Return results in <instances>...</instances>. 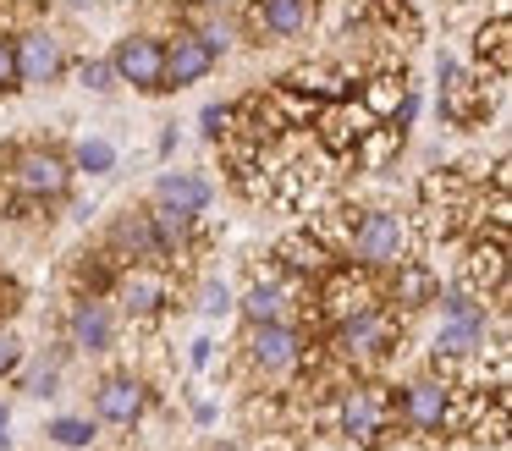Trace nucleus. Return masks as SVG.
<instances>
[{"instance_id": "nucleus-1", "label": "nucleus", "mask_w": 512, "mask_h": 451, "mask_svg": "<svg viewBox=\"0 0 512 451\" xmlns=\"http://www.w3.org/2000/svg\"><path fill=\"white\" fill-rule=\"evenodd\" d=\"M347 253L358 270H386V264L408 259V220L397 209H369L358 215V226L347 231Z\"/></svg>"}, {"instance_id": "nucleus-2", "label": "nucleus", "mask_w": 512, "mask_h": 451, "mask_svg": "<svg viewBox=\"0 0 512 451\" xmlns=\"http://www.w3.org/2000/svg\"><path fill=\"white\" fill-rule=\"evenodd\" d=\"M111 72L116 83H133L138 94H160L166 88V44L149 39V33H127L111 50Z\"/></svg>"}, {"instance_id": "nucleus-3", "label": "nucleus", "mask_w": 512, "mask_h": 451, "mask_svg": "<svg viewBox=\"0 0 512 451\" xmlns=\"http://www.w3.org/2000/svg\"><path fill=\"white\" fill-rule=\"evenodd\" d=\"M12 187L28 198H67L72 187V160L56 149H17L12 154Z\"/></svg>"}, {"instance_id": "nucleus-4", "label": "nucleus", "mask_w": 512, "mask_h": 451, "mask_svg": "<svg viewBox=\"0 0 512 451\" xmlns=\"http://www.w3.org/2000/svg\"><path fill=\"white\" fill-rule=\"evenodd\" d=\"M12 55H17V83H56V77L67 72V50H61V39L45 28L17 33Z\"/></svg>"}, {"instance_id": "nucleus-5", "label": "nucleus", "mask_w": 512, "mask_h": 451, "mask_svg": "<svg viewBox=\"0 0 512 451\" xmlns=\"http://www.w3.org/2000/svg\"><path fill=\"white\" fill-rule=\"evenodd\" d=\"M248 358L265 374H292L303 363V336L292 325H281V319H265V325H254V336H248Z\"/></svg>"}, {"instance_id": "nucleus-6", "label": "nucleus", "mask_w": 512, "mask_h": 451, "mask_svg": "<svg viewBox=\"0 0 512 451\" xmlns=\"http://www.w3.org/2000/svg\"><path fill=\"white\" fill-rule=\"evenodd\" d=\"M446 418H452V385L446 380H413L402 391V424L413 435H441Z\"/></svg>"}, {"instance_id": "nucleus-7", "label": "nucleus", "mask_w": 512, "mask_h": 451, "mask_svg": "<svg viewBox=\"0 0 512 451\" xmlns=\"http://www.w3.org/2000/svg\"><path fill=\"white\" fill-rule=\"evenodd\" d=\"M215 72V50L199 39L193 28H177L166 39V88H188V83H204Z\"/></svg>"}, {"instance_id": "nucleus-8", "label": "nucleus", "mask_w": 512, "mask_h": 451, "mask_svg": "<svg viewBox=\"0 0 512 451\" xmlns=\"http://www.w3.org/2000/svg\"><path fill=\"white\" fill-rule=\"evenodd\" d=\"M325 286H320V308L342 325V319L364 314V308H375V286L364 281V270H353V264H342V270H320Z\"/></svg>"}, {"instance_id": "nucleus-9", "label": "nucleus", "mask_w": 512, "mask_h": 451, "mask_svg": "<svg viewBox=\"0 0 512 451\" xmlns=\"http://www.w3.org/2000/svg\"><path fill=\"white\" fill-rule=\"evenodd\" d=\"M314 121H320V143H325L331 154H353L358 138L375 127V116H369L364 105H347V99H336V105H320V110H314Z\"/></svg>"}, {"instance_id": "nucleus-10", "label": "nucleus", "mask_w": 512, "mask_h": 451, "mask_svg": "<svg viewBox=\"0 0 512 451\" xmlns=\"http://www.w3.org/2000/svg\"><path fill=\"white\" fill-rule=\"evenodd\" d=\"M380 341H386V314H380V303H375V308H364V314H353V319L336 325L331 352H336V358H347V363H364V358H375V352H380Z\"/></svg>"}, {"instance_id": "nucleus-11", "label": "nucleus", "mask_w": 512, "mask_h": 451, "mask_svg": "<svg viewBox=\"0 0 512 451\" xmlns=\"http://www.w3.org/2000/svg\"><path fill=\"white\" fill-rule=\"evenodd\" d=\"M166 297H171L166 275L149 270V264H133V270L122 275V286H116V303H122V314H133V319L160 314V303H166Z\"/></svg>"}, {"instance_id": "nucleus-12", "label": "nucleus", "mask_w": 512, "mask_h": 451, "mask_svg": "<svg viewBox=\"0 0 512 451\" xmlns=\"http://www.w3.org/2000/svg\"><path fill=\"white\" fill-rule=\"evenodd\" d=\"M94 413H100L105 424H138V418H144V380H133V374H111V380H100V391H94Z\"/></svg>"}, {"instance_id": "nucleus-13", "label": "nucleus", "mask_w": 512, "mask_h": 451, "mask_svg": "<svg viewBox=\"0 0 512 451\" xmlns=\"http://www.w3.org/2000/svg\"><path fill=\"white\" fill-rule=\"evenodd\" d=\"M67 336H72V347H78V352H111V341H116L111 308L94 303V297H83V303L72 308V319H67Z\"/></svg>"}, {"instance_id": "nucleus-14", "label": "nucleus", "mask_w": 512, "mask_h": 451, "mask_svg": "<svg viewBox=\"0 0 512 451\" xmlns=\"http://www.w3.org/2000/svg\"><path fill=\"white\" fill-rule=\"evenodd\" d=\"M314 22V0H259L254 6V28L270 39H298Z\"/></svg>"}, {"instance_id": "nucleus-15", "label": "nucleus", "mask_w": 512, "mask_h": 451, "mask_svg": "<svg viewBox=\"0 0 512 451\" xmlns=\"http://www.w3.org/2000/svg\"><path fill=\"white\" fill-rule=\"evenodd\" d=\"M210 198H215V187L204 182V176H193V171H166L155 182V204L182 209V215H204V209H210Z\"/></svg>"}, {"instance_id": "nucleus-16", "label": "nucleus", "mask_w": 512, "mask_h": 451, "mask_svg": "<svg viewBox=\"0 0 512 451\" xmlns=\"http://www.w3.org/2000/svg\"><path fill=\"white\" fill-rule=\"evenodd\" d=\"M111 248L122 253V259H133V264H155L160 259V242H155V226H149V215H116L111 220Z\"/></svg>"}, {"instance_id": "nucleus-17", "label": "nucleus", "mask_w": 512, "mask_h": 451, "mask_svg": "<svg viewBox=\"0 0 512 451\" xmlns=\"http://www.w3.org/2000/svg\"><path fill=\"white\" fill-rule=\"evenodd\" d=\"M441 77H446L441 83V110L457 121V127H468L474 116H485V88H474V77H463L452 61H441Z\"/></svg>"}, {"instance_id": "nucleus-18", "label": "nucleus", "mask_w": 512, "mask_h": 451, "mask_svg": "<svg viewBox=\"0 0 512 451\" xmlns=\"http://www.w3.org/2000/svg\"><path fill=\"white\" fill-rule=\"evenodd\" d=\"M474 347H485V314H446L441 336H435V352L463 358V352H474Z\"/></svg>"}, {"instance_id": "nucleus-19", "label": "nucleus", "mask_w": 512, "mask_h": 451, "mask_svg": "<svg viewBox=\"0 0 512 451\" xmlns=\"http://www.w3.org/2000/svg\"><path fill=\"white\" fill-rule=\"evenodd\" d=\"M342 429L353 440H375L380 435V396L369 391V385H358V391L342 396Z\"/></svg>"}, {"instance_id": "nucleus-20", "label": "nucleus", "mask_w": 512, "mask_h": 451, "mask_svg": "<svg viewBox=\"0 0 512 451\" xmlns=\"http://www.w3.org/2000/svg\"><path fill=\"white\" fill-rule=\"evenodd\" d=\"M474 55H479V61L490 55V72H496V77L512 72V22H507V11H501V17H490L485 28L474 33Z\"/></svg>"}, {"instance_id": "nucleus-21", "label": "nucleus", "mask_w": 512, "mask_h": 451, "mask_svg": "<svg viewBox=\"0 0 512 451\" xmlns=\"http://www.w3.org/2000/svg\"><path fill=\"white\" fill-rule=\"evenodd\" d=\"M232 308H243L248 325H265V319H281L287 297H281V286H276V281H259V286H248L243 297H232Z\"/></svg>"}, {"instance_id": "nucleus-22", "label": "nucleus", "mask_w": 512, "mask_h": 451, "mask_svg": "<svg viewBox=\"0 0 512 451\" xmlns=\"http://www.w3.org/2000/svg\"><path fill=\"white\" fill-rule=\"evenodd\" d=\"M149 226H155V242H160V259L177 248H188V231H193V215H182V209H166L155 204L149 209Z\"/></svg>"}, {"instance_id": "nucleus-23", "label": "nucleus", "mask_w": 512, "mask_h": 451, "mask_svg": "<svg viewBox=\"0 0 512 451\" xmlns=\"http://www.w3.org/2000/svg\"><path fill=\"white\" fill-rule=\"evenodd\" d=\"M501 259H507V248H501V237L496 242H479V248L474 253H468V281H474V286H501V281H507V264H501Z\"/></svg>"}, {"instance_id": "nucleus-24", "label": "nucleus", "mask_w": 512, "mask_h": 451, "mask_svg": "<svg viewBox=\"0 0 512 451\" xmlns=\"http://www.w3.org/2000/svg\"><path fill=\"white\" fill-rule=\"evenodd\" d=\"M281 259H287V270H298V275H320L325 270V248L314 237H281Z\"/></svg>"}, {"instance_id": "nucleus-25", "label": "nucleus", "mask_w": 512, "mask_h": 451, "mask_svg": "<svg viewBox=\"0 0 512 451\" xmlns=\"http://www.w3.org/2000/svg\"><path fill=\"white\" fill-rule=\"evenodd\" d=\"M116 165V143L111 138H83L72 149V171H89V176H105Z\"/></svg>"}, {"instance_id": "nucleus-26", "label": "nucleus", "mask_w": 512, "mask_h": 451, "mask_svg": "<svg viewBox=\"0 0 512 451\" xmlns=\"http://www.w3.org/2000/svg\"><path fill=\"white\" fill-rule=\"evenodd\" d=\"M193 33H199V39L210 44L215 55H221V50H232V44H237V22L226 17V11H215V17H204L199 28H193Z\"/></svg>"}, {"instance_id": "nucleus-27", "label": "nucleus", "mask_w": 512, "mask_h": 451, "mask_svg": "<svg viewBox=\"0 0 512 451\" xmlns=\"http://www.w3.org/2000/svg\"><path fill=\"white\" fill-rule=\"evenodd\" d=\"M232 127H237V110H232V105H204V110H199V132H204L210 143H221Z\"/></svg>"}, {"instance_id": "nucleus-28", "label": "nucleus", "mask_w": 512, "mask_h": 451, "mask_svg": "<svg viewBox=\"0 0 512 451\" xmlns=\"http://www.w3.org/2000/svg\"><path fill=\"white\" fill-rule=\"evenodd\" d=\"M50 440H56V446H89L94 424L89 418H56V424H50Z\"/></svg>"}, {"instance_id": "nucleus-29", "label": "nucleus", "mask_w": 512, "mask_h": 451, "mask_svg": "<svg viewBox=\"0 0 512 451\" xmlns=\"http://www.w3.org/2000/svg\"><path fill=\"white\" fill-rule=\"evenodd\" d=\"M78 83H83V88H94V94H111V88H116L111 61H83V66H78Z\"/></svg>"}, {"instance_id": "nucleus-30", "label": "nucleus", "mask_w": 512, "mask_h": 451, "mask_svg": "<svg viewBox=\"0 0 512 451\" xmlns=\"http://www.w3.org/2000/svg\"><path fill=\"white\" fill-rule=\"evenodd\" d=\"M199 308L204 314H226V308H232V292H226L221 281H204L199 286Z\"/></svg>"}, {"instance_id": "nucleus-31", "label": "nucleus", "mask_w": 512, "mask_h": 451, "mask_svg": "<svg viewBox=\"0 0 512 451\" xmlns=\"http://www.w3.org/2000/svg\"><path fill=\"white\" fill-rule=\"evenodd\" d=\"M12 88H23L17 83V55H12V39L0 33V94H12Z\"/></svg>"}, {"instance_id": "nucleus-32", "label": "nucleus", "mask_w": 512, "mask_h": 451, "mask_svg": "<svg viewBox=\"0 0 512 451\" xmlns=\"http://www.w3.org/2000/svg\"><path fill=\"white\" fill-rule=\"evenodd\" d=\"M424 292H430V275H424V270H408V275H402V286H397V303H419Z\"/></svg>"}, {"instance_id": "nucleus-33", "label": "nucleus", "mask_w": 512, "mask_h": 451, "mask_svg": "<svg viewBox=\"0 0 512 451\" xmlns=\"http://www.w3.org/2000/svg\"><path fill=\"white\" fill-rule=\"evenodd\" d=\"M17 363H23V341H17V336H0V374H12Z\"/></svg>"}, {"instance_id": "nucleus-34", "label": "nucleus", "mask_w": 512, "mask_h": 451, "mask_svg": "<svg viewBox=\"0 0 512 451\" xmlns=\"http://www.w3.org/2000/svg\"><path fill=\"white\" fill-rule=\"evenodd\" d=\"M34 396H56V369H45V374H34V385H28Z\"/></svg>"}, {"instance_id": "nucleus-35", "label": "nucleus", "mask_w": 512, "mask_h": 451, "mask_svg": "<svg viewBox=\"0 0 512 451\" xmlns=\"http://www.w3.org/2000/svg\"><path fill=\"white\" fill-rule=\"evenodd\" d=\"M210 352H215V341H193V369H204V363H210Z\"/></svg>"}, {"instance_id": "nucleus-36", "label": "nucleus", "mask_w": 512, "mask_h": 451, "mask_svg": "<svg viewBox=\"0 0 512 451\" xmlns=\"http://www.w3.org/2000/svg\"><path fill=\"white\" fill-rule=\"evenodd\" d=\"M6 429H12V407L0 402V451H6V440H12V435H6Z\"/></svg>"}, {"instance_id": "nucleus-37", "label": "nucleus", "mask_w": 512, "mask_h": 451, "mask_svg": "<svg viewBox=\"0 0 512 451\" xmlns=\"http://www.w3.org/2000/svg\"><path fill=\"white\" fill-rule=\"evenodd\" d=\"M199 6H210V11H232V6H243V0H199Z\"/></svg>"}]
</instances>
